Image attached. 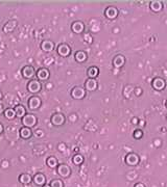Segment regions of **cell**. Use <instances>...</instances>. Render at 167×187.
Segmentation results:
<instances>
[{
	"mask_svg": "<svg viewBox=\"0 0 167 187\" xmlns=\"http://www.w3.org/2000/svg\"><path fill=\"white\" fill-rule=\"evenodd\" d=\"M22 124L24 127L31 128L37 124V118L34 115H25L22 118Z\"/></svg>",
	"mask_w": 167,
	"mask_h": 187,
	"instance_id": "6da1fadb",
	"label": "cell"
},
{
	"mask_svg": "<svg viewBox=\"0 0 167 187\" xmlns=\"http://www.w3.org/2000/svg\"><path fill=\"white\" fill-rule=\"evenodd\" d=\"M36 70H35L34 67L31 66H26L22 69V75L23 77L27 78V79H31L35 75H36Z\"/></svg>",
	"mask_w": 167,
	"mask_h": 187,
	"instance_id": "7a4b0ae2",
	"label": "cell"
},
{
	"mask_svg": "<svg viewBox=\"0 0 167 187\" xmlns=\"http://www.w3.org/2000/svg\"><path fill=\"white\" fill-rule=\"evenodd\" d=\"M27 89L29 93L31 94H36L38 92H40L41 89V83L38 80H31L29 81V83L27 84Z\"/></svg>",
	"mask_w": 167,
	"mask_h": 187,
	"instance_id": "3957f363",
	"label": "cell"
},
{
	"mask_svg": "<svg viewBox=\"0 0 167 187\" xmlns=\"http://www.w3.org/2000/svg\"><path fill=\"white\" fill-rule=\"evenodd\" d=\"M71 96L74 99H81L86 96V92H85V89H83V87L77 86L71 90Z\"/></svg>",
	"mask_w": 167,
	"mask_h": 187,
	"instance_id": "277c9868",
	"label": "cell"
},
{
	"mask_svg": "<svg viewBox=\"0 0 167 187\" xmlns=\"http://www.w3.org/2000/svg\"><path fill=\"white\" fill-rule=\"evenodd\" d=\"M64 122H65V118H64L62 113H54L51 116V123L55 126H61V125L64 124Z\"/></svg>",
	"mask_w": 167,
	"mask_h": 187,
	"instance_id": "5b68a950",
	"label": "cell"
},
{
	"mask_svg": "<svg viewBox=\"0 0 167 187\" xmlns=\"http://www.w3.org/2000/svg\"><path fill=\"white\" fill-rule=\"evenodd\" d=\"M58 174L61 177L66 178L70 175V167L66 164H58Z\"/></svg>",
	"mask_w": 167,
	"mask_h": 187,
	"instance_id": "8992f818",
	"label": "cell"
},
{
	"mask_svg": "<svg viewBox=\"0 0 167 187\" xmlns=\"http://www.w3.org/2000/svg\"><path fill=\"white\" fill-rule=\"evenodd\" d=\"M70 52H71V49H70V47L68 45H66V44H62V45L58 47V53L60 54L61 56H68Z\"/></svg>",
	"mask_w": 167,
	"mask_h": 187,
	"instance_id": "52a82bcc",
	"label": "cell"
},
{
	"mask_svg": "<svg viewBox=\"0 0 167 187\" xmlns=\"http://www.w3.org/2000/svg\"><path fill=\"white\" fill-rule=\"evenodd\" d=\"M41 105V100L40 98L38 97H31L30 99H29L28 101V106L30 109H37V108H39Z\"/></svg>",
	"mask_w": 167,
	"mask_h": 187,
	"instance_id": "ba28073f",
	"label": "cell"
},
{
	"mask_svg": "<svg viewBox=\"0 0 167 187\" xmlns=\"http://www.w3.org/2000/svg\"><path fill=\"white\" fill-rule=\"evenodd\" d=\"M125 161L130 165H136L137 163L139 162V157L137 156L136 154H128V156L125 157Z\"/></svg>",
	"mask_w": 167,
	"mask_h": 187,
	"instance_id": "9c48e42d",
	"label": "cell"
},
{
	"mask_svg": "<svg viewBox=\"0 0 167 187\" xmlns=\"http://www.w3.org/2000/svg\"><path fill=\"white\" fill-rule=\"evenodd\" d=\"M36 75L40 80H46V79H48V77H49V71L47 69L42 68L37 72Z\"/></svg>",
	"mask_w": 167,
	"mask_h": 187,
	"instance_id": "30bf717a",
	"label": "cell"
},
{
	"mask_svg": "<svg viewBox=\"0 0 167 187\" xmlns=\"http://www.w3.org/2000/svg\"><path fill=\"white\" fill-rule=\"evenodd\" d=\"M34 182L39 186H43L46 182L45 176L43 174H37L36 176L34 177Z\"/></svg>",
	"mask_w": 167,
	"mask_h": 187,
	"instance_id": "8fae6325",
	"label": "cell"
},
{
	"mask_svg": "<svg viewBox=\"0 0 167 187\" xmlns=\"http://www.w3.org/2000/svg\"><path fill=\"white\" fill-rule=\"evenodd\" d=\"M15 113H16V115L18 116V118H23L25 115H26V110L25 108L22 106V105H16V107H15Z\"/></svg>",
	"mask_w": 167,
	"mask_h": 187,
	"instance_id": "7c38bea8",
	"label": "cell"
},
{
	"mask_svg": "<svg viewBox=\"0 0 167 187\" xmlns=\"http://www.w3.org/2000/svg\"><path fill=\"white\" fill-rule=\"evenodd\" d=\"M41 48L45 52H49L53 49V43L50 42V41H44V42H42V44H41Z\"/></svg>",
	"mask_w": 167,
	"mask_h": 187,
	"instance_id": "4fadbf2b",
	"label": "cell"
},
{
	"mask_svg": "<svg viewBox=\"0 0 167 187\" xmlns=\"http://www.w3.org/2000/svg\"><path fill=\"white\" fill-rule=\"evenodd\" d=\"M20 136H21L22 138H25V139L29 138V137L31 136V130H30V128H27V127H23V128H21V130H20Z\"/></svg>",
	"mask_w": 167,
	"mask_h": 187,
	"instance_id": "5bb4252c",
	"label": "cell"
},
{
	"mask_svg": "<svg viewBox=\"0 0 167 187\" xmlns=\"http://www.w3.org/2000/svg\"><path fill=\"white\" fill-rule=\"evenodd\" d=\"M84 29V25L83 23L80 22V21H77L72 24V30L74 31L75 33H81Z\"/></svg>",
	"mask_w": 167,
	"mask_h": 187,
	"instance_id": "9a60e30c",
	"label": "cell"
},
{
	"mask_svg": "<svg viewBox=\"0 0 167 187\" xmlns=\"http://www.w3.org/2000/svg\"><path fill=\"white\" fill-rule=\"evenodd\" d=\"M96 86H97V83H96V81L94 79H88L86 84H85V87L88 89V90H94L96 89Z\"/></svg>",
	"mask_w": 167,
	"mask_h": 187,
	"instance_id": "2e32d148",
	"label": "cell"
},
{
	"mask_svg": "<svg viewBox=\"0 0 167 187\" xmlns=\"http://www.w3.org/2000/svg\"><path fill=\"white\" fill-rule=\"evenodd\" d=\"M31 180L33 179H31V177L28 174H22L19 176V181L22 184H29L31 182Z\"/></svg>",
	"mask_w": 167,
	"mask_h": 187,
	"instance_id": "e0dca14e",
	"label": "cell"
},
{
	"mask_svg": "<svg viewBox=\"0 0 167 187\" xmlns=\"http://www.w3.org/2000/svg\"><path fill=\"white\" fill-rule=\"evenodd\" d=\"M16 27V21H8V23H7L3 28L4 33H11V31L14 30V28Z\"/></svg>",
	"mask_w": 167,
	"mask_h": 187,
	"instance_id": "ac0fdd59",
	"label": "cell"
},
{
	"mask_svg": "<svg viewBox=\"0 0 167 187\" xmlns=\"http://www.w3.org/2000/svg\"><path fill=\"white\" fill-rule=\"evenodd\" d=\"M87 58V54L85 53L84 51H78L75 53V59H77L78 63H81V61L86 60Z\"/></svg>",
	"mask_w": 167,
	"mask_h": 187,
	"instance_id": "d6986e66",
	"label": "cell"
},
{
	"mask_svg": "<svg viewBox=\"0 0 167 187\" xmlns=\"http://www.w3.org/2000/svg\"><path fill=\"white\" fill-rule=\"evenodd\" d=\"M4 116L8 120H12L15 118V115H16V113H15V110L12 109V108H7V109L4 110Z\"/></svg>",
	"mask_w": 167,
	"mask_h": 187,
	"instance_id": "ffe728a7",
	"label": "cell"
},
{
	"mask_svg": "<svg viewBox=\"0 0 167 187\" xmlns=\"http://www.w3.org/2000/svg\"><path fill=\"white\" fill-rule=\"evenodd\" d=\"M164 85H165V83H164V81L161 79V78H157V79H155L154 81V86L155 89H162Z\"/></svg>",
	"mask_w": 167,
	"mask_h": 187,
	"instance_id": "44dd1931",
	"label": "cell"
},
{
	"mask_svg": "<svg viewBox=\"0 0 167 187\" xmlns=\"http://www.w3.org/2000/svg\"><path fill=\"white\" fill-rule=\"evenodd\" d=\"M58 162L55 157H49V158L47 159V165L49 166L50 168H53L55 167V166H58Z\"/></svg>",
	"mask_w": 167,
	"mask_h": 187,
	"instance_id": "7402d4cb",
	"label": "cell"
},
{
	"mask_svg": "<svg viewBox=\"0 0 167 187\" xmlns=\"http://www.w3.org/2000/svg\"><path fill=\"white\" fill-rule=\"evenodd\" d=\"M97 74H98V69L95 68V67H92V68H90L88 70V75H89V77L92 78V79L94 77H96Z\"/></svg>",
	"mask_w": 167,
	"mask_h": 187,
	"instance_id": "603a6c76",
	"label": "cell"
},
{
	"mask_svg": "<svg viewBox=\"0 0 167 187\" xmlns=\"http://www.w3.org/2000/svg\"><path fill=\"white\" fill-rule=\"evenodd\" d=\"M117 13H118L117 10H115V8H113V7H110L105 11V15H107V17H109V18H114V17H116Z\"/></svg>",
	"mask_w": 167,
	"mask_h": 187,
	"instance_id": "cb8c5ba5",
	"label": "cell"
},
{
	"mask_svg": "<svg viewBox=\"0 0 167 187\" xmlns=\"http://www.w3.org/2000/svg\"><path fill=\"white\" fill-rule=\"evenodd\" d=\"M49 185H50V187H63V182L61 180H58V179L52 180Z\"/></svg>",
	"mask_w": 167,
	"mask_h": 187,
	"instance_id": "d4e9b609",
	"label": "cell"
},
{
	"mask_svg": "<svg viewBox=\"0 0 167 187\" xmlns=\"http://www.w3.org/2000/svg\"><path fill=\"white\" fill-rule=\"evenodd\" d=\"M123 63H124V59H123V57H121V56H118L114 59V65H115L116 67L122 66L123 65Z\"/></svg>",
	"mask_w": 167,
	"mask_h": 187,
	"instance_id": "484cf974",
	"label": "cell"
},
{
	"mask_svg": "<svg viewBox=\"0 0 167 187\" xmlns=\"http://www.w3.org/2000/svg\"><path fill=\"white\" fill-rule=\"evenodd\" d=\"M83 157H81V155H75L74 157H73V163H74V164H81V162H83Z\"/></svg>",
	"mask_w": 167,
	"mask_h": 187,
	"instance_id": "4316f807",
	"label": "cell"
},
{
	"mask_svg": "<svg viewBox=\"0 0 167 187\" xmlns=\"http://www.w3.org/2000/svg\"><path fill=\"white\" fill-rule=\"evenodd\" d=\"M161 7H162V5H161L160 2H153V3H151V8H153L154 11H159L161 10Z\"/></svg>",
	"mask_w": 167,
	"mask_h": 187,
	"instance_id": "83f0119b",
	"label": "cell"
},
{
	"mask_svg": "<svg viewBox=\"0 0 167 187\" xmlns=\"http://www.w3.org/2000/svg\"><path fill=\"white\" fill-rule=\"evenodd\" d=\"M134 135H135V137H136V138H140V137L142 136V133L140 132V131H136V132L134 133Z\"/></svg>",
	"mask_w": 167,
	"mask_h": 187,
	"instance_id": "f1b7e54d",
	"label": "cell"
},
{
	"mask_svg": "<svg viewBox=\"0 0 167 187\" xmlns=\"http://www.w3.org/2000/svg\"><path fill=\"white\" fill-rule=\"evenodd\" d=\"M4 111V108H3V105H2L1 103H0V115H1L2 112Z\"/></svg>",
	"mask_w": 167,
	"mask_h": 187,
	"instance_id": "f546056e",
	"label": "cell"
},
{
	"mask_svg": "<svg viewBox=\"0 0 167 187\" xmlns=\"http://www.w3.org/2000/svg\"><path fill=\"white\" fill-rule=\"evenodd\" d=\"M135 187H145L144 185H143V184H141V183H138V184H136V186Z\"/></svg>",
	"mask_w": 167,
	"mask_h": 187,
	"instance_id": "4dcf8cb0",
	"label": "cell"
},
{
	"mask_svg": "<svg viewBox=\"0 0 167 187\" xmlns=\"http://www.w3.org/2000/svg\"><path fill=\"white\" fill-rule=\"evenodd\" d=\"M2 131H3V126H2V124L0 123V133H1Z\"/></svg>",
	"mask_w": 167,
	"mask_h": 187,
	"instance_id": "1f68e13d",
	"label": "cell"
},
{
	"mask_svg": "<svg viewBox=\"0 0 167 187\" xmlns=\"http://www.w3.org/2000/svg\"><path fill=\"white\" fill-rule=\"evenodd\" d=\"M1 98H2V93L0 92V99H1Z\"/></svg>",
	"mask_w": 167,
	"mask_h": 187,
	"instance_id": "d6a6232c",
	"label": "cell"
},
{
	"mask_svg": "<svg viewBox=\"0 0 167 187\" xmlns=\"http://www.w3.org/2000/svg\"><path fill=\"white\" fill-rule=\"evenodd\" d=\"M43 187H50V185H44Z\"/></svg>",
	"mask_w": 167,
	"mask_h": 187,
	"instance_id": "836d02e7",
	"label": "cell"
}]
</instances>
